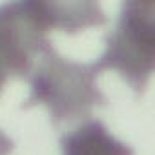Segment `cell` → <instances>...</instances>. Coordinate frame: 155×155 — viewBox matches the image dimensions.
Segmentation results:
<instances>
[{
    "label": "cell",
    "mask_w": 155,
    "mask_h": 155,
    "mask_svg": "<svg viewBox=\"0 0 155 155\" xmlns=\"http://www.w3.org/2000/svg\"><path fill=\"white\" fill-rule=\"evenodd\" d=\"M46 11L51 29L75 33L106 24V15L95 2H46Z\"/></svg>",
    "instance_id": "obj_5"
},
{
    "label": "cell",
    "mask_w": 155,
    "mask_h": 155,
    "mask_svg": "<svg viewBox=\"0 0 155 155\" xmlns=\"http://www.w3.org/2000/svg\"><path fill=\"white\" fill-rule=\"evenodd\" d=\"M6 79H8V77L2 73V71H0V91H2V86H4V82H6Z\"/></svg>",
    "instance_id": "obj_7"
},
{
    "label": "cell",
    "mask_w": 155,
    "mask_h": 155,
    "mask_svg": "<svg viewBox=\"0 0 155 155\" xmlns=\"http://www.w3.org/2000/svg\"><path fill=\"white\" fill-rule=\"evenodd\" d=\"M62 155H135L133 148L119 140L102 120L91 119L60 137Z\"/></svg>",
    "instance_id": "obj_4"
},
{
    "label": "cell",
    "mask_w": 155,
    "mask_h": 155,
    "mask_svg": "<svg viewBox=\"0 0 155 155\" xmlns=\"http://www.w3.org/2000/svg\"><path fill=\"white\" fill-rule=\"evenodd\" d=\"M13 150V140L0 130V155H8Z\"/></svg>",
    "instance_id": "obj_6"
},
{
    "label": "cell",
    "mask_w": 155,
    "mask_h": 155,
    "mask_svg": "<svg viewBox=\"0 0 155 155\" xmlns=\"http://www.w3.org/2000/svg\"><path fill=\"white\" fill-rule=\"evenodd\" d=\"M46 6L38 0L6 2L0 6V71L6 77H24L35 60L51 48Z\"/></svg>",
    "instance_id": "obj_3"
},
{
    "label": "cell",
    "mask_w": 155,
    "mask_h": 155,
    "mask_svg": "<svg viewBox=\"0 0 155 155\" xmlns=\"http://www.w3.org/2000/svg\"><path fill=\"white\" fill-rule=\"evenodd\" d=\"M97 73L93 62H73L49 48L38 57L28 102L46 106L55 124L71 122L104 102L97 86Z\"/></svg>",
    "instance_id": "obj_1"
},
{
    "label": "cell",
    "mask_w": 155,
    "mask_h": 155,
    "mask_svg": "<svg viewBox=\"0 0 155 155\" xmlns=\"http://www.w3.org/2000/svg\"><path fill=\"white\" fill-rule=\"evenodd\" d=\"M104 53L93 62L97 71L113 69L137 93L150 82L155 58V2H122L115 28L106 35Z\"/></svg>",
    "instance_id": "obj_2"
}]
</instances>
